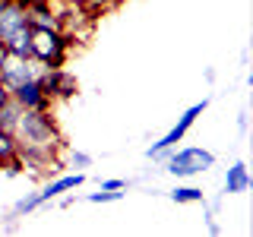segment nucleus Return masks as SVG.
<instances>
[{
  "label": "nucleus",
  "instance_id": "1",
  "mask_svg": "<svg viewBox=\"0 0 253 237\" xmlns=\"http://www.w3.org/2000/svg\"><path fill=\"white\" fill-rule=\"evenodd\" d=\"M32 29V26H29ZM29 51H32V60H38L42 67L54 70V67H63L67 60V51H70V41L63 38V32H54V29H32L29 32Z\"/></svg>",
  "mask_w": 253,
  "mask_h": 237
},
{
  "label": "nucleus",
  "instance_id": "2",
  "mask_svg": "<svg viewBox=\"0 0 253 237\" xmlns=\"http://www.w3.org/2000/svg\"><path fill=\"white\" fill-rule=\"evenodd\" d=\"M212 164H215V155L209 152V149H200V146H190V149H177L168 155V161H165L162 171L174 174V177H193V174H203L209 171Z\"/></svg>",
  "mask_w": 253,
  "mask_h": 237
},
{
  "label": "nucleus",
  "instance_id": "3",
  "mask_svg": "<svg viewBox=\"0 0 253 237\" xmlns=\"http://www.w3.org/2000/svg\"><path fill=\"white\" fill-rule=\"evenodd\" d=\"M42 63L32 60V57H22V54H13L6 51L3 60H0V82L6 85V89H16L19 82H26V79H35L42 73Z\"/></svg>",
  "mask_w": 253,
  "mask_h": 237
},
{
  "label": "nucleus",
  "instance_id": "4",
  "mask_svg": "<svg viewBox=\"0 0 253 237\" xmlns=\"http://www.w3.org/2000/svg\"><path fill=\"white\" fill-rule=\"evenodd\" d=\"M206 105H209V98H203V101H196V105H190V108L184 111V114H180V120L174 123L171 130L165 133L162 139H158V142H152V146L146 149V155H152V152H158V149H174V146H177L180 139H184V133H187L190 126L196 123V117H200L203 111H206Z\"/></svg>",
  "mask_w": 253,
  "mask_h": 237
},
{
  "label": "nucleus",
  "instance_id": "5",
  "mask_svg": "<svg viewBox=\"0 0 253 237\" xmlns=\"http://www.w3.org/2000/svg\"><path fill=\"white\" fill-rule=\"evenodd\" d=\"M38 79H42V89H44V95H47L51 101H54V98H73L76 89H79V85H76V76L67 73L63 67H54V70L44 67Z\"/></svg>",
  "mask_w": 253,
  "mask_h": 237
},
{
  "label": "nucleus",
  "instance_id": "6",
  "mask_svg": "<svg viewBox=\"0 0 253 237\" xmlns=\"http://www.w3.org/2000/svg\"><path fill=\"white\" fill-rule=\"evenodd\" d=\"M42 76V73H38ZM26 79V82H19L16 89H10V98L16 101L19 108H29V111H47L51 108V98L44 95L42 89V79Z\"/></svg>",
  "mask_w": 253,
  "mask_h": 237
},
{
  "label": "nucleus",
  "instance_id": "7",
  "mask_svg": "<svg viewBox=\"0 0 253 237\" xmlns=\"http://www.w3.org/2000/svg\"><path fill=\"white\" fill-rule=\"evenodd\" d=\"M19 29H29V6L16 3V0H3V6H0V41H6Z\"/></svg>",
  "mask_w": 253,
  "mask_h": 237
},
{
  "label": "nucleus",
  "instance_id": "8",
  "mask_svg": "<svg viewBox=\"0 0 253 237\" xmlns=\"http://www.w3.org/2000/svg\"><path fill=\"white\" fill-rule=\"evenodd\" d=\"M29 26H32V29H54V32H60L57 3H54V0H47V3L29 6Z\"/></svg>",
  "mask_w": 253,
  "mask_h": 237
},
{
  "label": "nucleus",
  "instance_id": "9",
  "mask_svg": "<svg viewBox=\"0 0 253 237\" xmlns=\"http://www.w3.org/2000/svg\"><path fill=\"white\" fill-rule=\"evenodd\" d=\"M83 180H85V174L83 171H76V174H67V177H57V180H51L47 187L38 190V199L44 202H51V199H57L60 193H67V190H76V187H83Z\"/></svg>",
  "mask_w": 253,
  "mask_h": 237
},
{
  "label": "nucleus",
  "instance_id": "10",
  "mask_svg": "<svg viewBox=\"0 0 253 237\" xmlns=\"http://www.w3.org/2000/svg\"><path fill=\"white\" fill-rule=\"evenodd\" d=\"M250 190V171L244 161H234L225 174V193H247Z\"/></svg>",
  "mask_w": 253,
  "mask_h": 237
},
{
  "label": "nucleus",
  "instance_id": "11",
  "mask_svg": "<svg viewBox=\"0 0 253 237\" xmlns=\"http://www.w3.org/2000/svg\"><path fill=\"white\" fill-rule=\"evenodd\" d=\"M13 158H19V146H16L13 133L0 130V168H3L6 161H13Z\"/></svg>",
  "mask_w": 253,
  "mask_h": 237
},
{
  "label": "nucleus",
  "instance_id": "12",
  "mask_svg": "<svg viewBox=\"0 0 253 237\" xmlns=\"http://www.w3.org/2000/svg\"><path fill=\"white\" fill-rule=\"evenodd\" d=\"M171 199L177 205H187V202H203V190L200 187H174L171 190Z\"/></svg>",
  "mask_w": 253,
  "mask_h": 237
},
{
  "label": "nucleus",
  "instance_id": "13",
  "mask_svg": "<svg viewBox=\"0 0 253 237\" xmlns=\"http://www.w3.org/2000/svg\"><path fill=\"white\" fill-rule=\"evenodd\" d=\"M19 105H16V101L10 98V101H6V105H0V130H6V133H10L13 130V123H16V117H19Z\"/></svg>",
  "mask_w": 253,
  "mask_h": 237
},
{
  "label": "nucleus",
  "instance_id": "14",
  "mask_svg": "<svg viewBox=\"0 0 253 237\" xmlns=\"http://www.w3.org/2000/svg\"><path fill=\"white\" fill-rule=\"evenodd\" d=\"M73 3L79 6V10H85L89 16H101L105 10H111L117 0H73Z\"/></svg>",
  "mask_w": 253,
  "mask_h": 237
},
{
  "label": "nucleus",
  "instance_id": "15",
  "mask_svg": "<svg viewBox=\"0 0 253 237\" xmlns=\"http://www.w3.org/2000/svg\"><path fill=\"white\" fill-rule=\"evenodd\" d=\"M38 205H42V199H38V193H29V196H22V199L13 205V212L22 218V215H29V212H35Z\"/></svg>",
  "mask_w": 253,
  "mask_h": 237
},
{
  "label": "nucleus",
  "instance_id": "16",
  "mask_svg": "<svg viewBox=\"0 0 253 237\" xmlns=\"http://www.w3.org/2000/svg\"><path fill=\"white\" fill-rule=\"evenodd\" d=\"M121 196H124L121 190H98V193H89L85 199H89V202H117Z\"/></svg>",
  "mask_w": 253,
  "mask_h": 237
},
{
  "label": "nucleus",
  "instance_id": "17",
  "mask_svg": "<svg viewBox=\"0 0 253 237\" xmlns=\"http://www.w3.org/2000/svg\"><path fill=\"white\" fill-rule=\"evenodd\" d=\"M70 164H73V168H89V164H92V155H85V152H73V155H70Z\"/></svg>",
  "mask_w": 253,
  "mask_h": 237
},
{
  "label": "nucleus",
  "instance_id": "18",
  "mask_svg": "<svg viewBox=\"0 0 253 237\" xmlns=\"http://www.w3.org/2000/svg\"><path fill=\"white\" fill-rule=\"evenodd\" d=\"M130 184H126V180H101L98 184V190H126Z\"/></svg>",
  "mask_w": 253,
  "mask_h": 237
},
{
  "label": "nucleus",
  "instance_id": "19",
  "mask_svg": "<svg viewBox=\"0 0 253 237\" xmlns=\"http://www.w3.org/2000/svg\"><path fill=\"white\" fill-rule=\"evenodd\" d=\"M237 130L247 133V111H241V114H237Z\"/></svg>",
  "mask_w": 253,
  "mask_h": 237
},
{
  "label": "nucleus",
  "instance_id": "20",
  "mask_svg": "<svg viewBox=\"0 0 253 237\" xmlns=\"http://www.w3.org/2000/svg\"><path fill=\"white\" fill-rule=\"evenodd\" d=\"M6 101H10V89L0 82V105H6Z\"/></svg>",
  "mask_w": 253,
  "mask_h": 237
},
{
  "label": "nucleus",
  "instance_id": "21",
  "mask_svg": "<svg viewBox=\"0 0 253 237\" xmlns=\"http://www.w3.org/2000/svg\"><path fill=\"white\" fill-rule=\"evenodd\" d=\"M209 234H221V225H218L212 215H209Z\"/></svg>",
  "mask_w": 253,
  "mask_h": 237
},
{
  "label": "nucleus",
  "instance_id": "22",
  "mask_svg": "<svg viewBox=\"0 0 253 237\" xmlns=\"http://www.w3.org/2000/svg\"><path fill=\"white\" fill-rule=\"evenodd\" d=\"M16 3H22V6H35V3H47V0H16Z\"/></svg>",
  "mask_w": 253,
  "mask_h": 237
}]
</instances>
